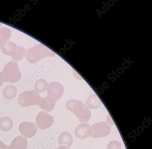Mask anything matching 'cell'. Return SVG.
I'll return each instance as SVG.
<instances>
[{
	"instance_id": "cell-1",
	"label": "cell",
	"mask_w": 152,
	"mask_h": 149,
	"mask_svg": "<svg viewBox=\"0 0 152 149\" xmlns=\"http://www.w3.org/2000/svg\"><path fill=\"white\" fill-rule=\"evenodd\" d=\"M68 110L73 113L78 117L79 121L82 123H86L90 121L91 113L89 107L81 101L69 100L65 104Z\"/></svg>"
},
{
	"instance_id": "cell-2",
	"label": "cell",
	"mask_w": 152,
	"mask_h": 149,
	"mask_svg": "<svg viewBox=\"0 0 152 149\" xmlns=\"http://www.w3.org/2000/svg\"><path fill=\"white\" fill-rule=\"evenodd\" d=\"M21 77L19 67L15 61H11L7 63L3 70L0 73V80L3 83H17L20 80Z\"/></svg>"
},
{
	"instance_id": "cell-3",
	"label": "cell",
	"mask_w": 152,
	"mask_h": 149,
	"mask_svg": "<svg viewBox=\"0 0 152 149\" xmlns=\"http://www.w3.org/2000/svg\"><path fill=\"white\" fill-rule=\"evenodd\" d=\"M54 53L44 45L39 44L29 49L26 51L27 60L31 63H35L47 57H51Z\"/></svg>"
},
{
	"instance_id": "cell-4",
	"label": "cell",
	"mask_w": 152,
	"mask_h": 149,
	"mask_svg": "<svg viewBox=\"0 0 152 149\" xmlns=\"http://www.w3.org/2000/svg\"><path fill=\"white\" fill-rule=\"evenodd\" d=\"M40 99L39 94L35 90L25 91L19 95L18 99V104L22 107H28L38 105Z\"/></svg>"
},
{
	"instance_id": "cell-5",
	"label": "cell",
	"mask_w": 152,
	"mask_h": 149,
	"mask_svg": "<svg viewBox=\"0 0 152 149\" xmlns=\"http://www.w3.org/2000/svg\"><path fill=\"white\" fill-rule=\"evenodd\" d=\"M47 99L53 103H56L63 94L64 89L62 85L58 82H52L48 85Z\"/></svg>"
},
{
	"instance_id": "cell-6",
	"label": "cell",
	"mask_w": 152,
	"mask_h": 149,
	"mask_svg": "<svg viewBox=\"0 0 152 149\" xmlns=\"http://www.w3.org/2000/svg\"><path fill=\"white\" fill-rule=\"evenodd\" d=\"M92 137H104L110 134L111 132V125L106 121H102L94 124L91 126Z\"/></svg>"
},
{
	"instance_id": "cell-7",
	"label": "cell",
	"mask_w": 152,
	"mask_h": 149,
	"mask_svg": "<svg viewBox=\"0 0 152 149\" xmlns=\"http://www.w3.org/2000/svg\"><path fill=\"white\" fill-rule=\"evenodd\" d=\"M54 120L50 115L45 111H41L36 118V124L39 129H45L50 127Z\"/></svg>"
},
{
	"instance_id": "cell-8",
	"label": "cell",
	"mask_w": 152,
	"mask_h": 149,
	"mask_svg": "<svg viewBox=\"0 0 152 149\" xmlns=\"http://www.w3.org/2000/svg\"><path fill=\"white\" fill-rule=\"evenodd\" d=\"M38 127L35 124L30 122H23L20 124L19 130L22 136L26 138H30L35 136Z\"/></svg>"
},
{
	"instance_id": "cell-9",
	"label": "cell",
	"mask_w": 152,
	"mask_h": 149,
	"mask_svg": "<svg viewBox=\"0 0 152 149\" xmlns=\"http://www.w3.org/2000/svg\"><path fill=\"white\" fill-rule=\"evenodd\" d=\"M75 136L80 139L87 138L92 133L91 126L89 124H79L75 130Z\"/></svg>"
},
{
	"instance_id": "cell-10",
	"label": "cell",
	"mask_w": 152,
	"mask_h": 149,
	"mask_svg": "<svg viewBox=\"0 0 152 149\" xmlns=\"http://www.w3.org/2000/svg\"><path fill=\"white\" fill-rule=\"evenodd\" d=\"M10 145L12 149H26L28 146V140L23 136L19 135L11 142Z\"/></svg>"
},
{
	"instance_id": "cell-11",
	"label": "cell",
	"mask_w": 152,
	"mask_h": 149,
	"mask_svg": "<svg viewBox=\"0 0 152 149\" xmlns=\"http://www.w3.org/2000/svg\"><path fill=\"white\" fill-rule=\"evenodd\" d=\"M73 142L72 134L69 132H64L60 134L58 139L59 145H65L66 147H70Z\"/></svg>"
},
{
	"instance_id": "cell-12",
	"label": "cell",
	"mask_w": 152,
	"mask_h": 149,
	"mask_svg": "<svg viewBox=\"0 0 152 149\" xmlns=\"http://www.w3.org/2000/svg\"><path fill=\"white\" fill-rule=\"evenodd\" d=\"M12 36L10 29L6 27L0 28V48L7 44Z\"/></svg>"
},
{
	"instance_id": "cell-13",
	"label": "cell",
	"mask_w": 152,
	"mask_h": 149,
	"mask_svg": "<svg viewBox=\"0 0 152 149\" xmlns=\"http://www.w3.org/2000/svg\"><path fill=\"white\" fill-rule=\"evenodd\" d=\"M17 89L15 86L13 85H9L6 86L3 91L2 94L5 99L7 100H12L17 96Z\"/></svg>"
},
{
	"instance_id": "cell-14",
	"label": "cell",
	"mask_w": 152,
	"mask_h": 149,
	"mask_svg": "<svg viewBox=\"0 0 152 149\" xmlns=\"http://www.w3.org/2000/svg\"><path fill=\"white\" fill-rule=\"evenodd\" d=\"M13 126V121L10 117L5 116L0 118V129L3 132H9Z\"/></svg>"
},
{
	"instance_id": "cell-15",
	"label": "cell",
	"mask_w": 152,
	"mask_h": 149,
	"mask_svg": "<svg viewBox=\"0 0 152 149\" xmlns=\"http://www.w3.org/2000/svg\"><path fill=\"white\" fill-rule=\"evenodd\" d=\"M38 106L43 110L49 112L52 111L54 109L56 106V103L50 102L47 99L46 97H41L40 101L38 104Z\"/></svg>"
},
{
	"instance_id": "cell-16",
	"label": "cell",
	"mask_w": 152,
	"mask_h": 149,
	"mask_svg": "<svg viewBox=\"0 0 152 149\" xmlns=\"http://www.w3.org/2000/svg\"><path fill=\"white\" fill-rule=\"evenodd\" d=\"M18 47V46L15 43L9 41L6 45L1 47V49L4 54L10 56L12 57L16 52Z\"/></svg>"
},
{
	"instance_id": "cell-17",
	"label": "cell",
	"mask_w": 152,
	"mask_h": 149,
	"mask_svg": "<svg viewBox=\"0 0 152 149\" xmlns=\"http://www.w3.org/2000/svg\"><path fill=\"white\" fill-rule=\"evenodd\" d=\"M86 104L89 109L94 110L99 108L102 102L98 97L96 95L94 94L91 95L87 99Z\"/></svg>"
},
{
	"instance_id": "cell-18",
	"label": "cell",
	"mask_w": 152,
	"mask_h": 149,
	"mask_svg": "<svg viewBox=\"0 0 152 149\" xmlns=\"http://www.w3.org/2000/svg\"><path fill=\"white\" fill-rule=\"evenodd\" d=\"M48 85L47 82L45 79H39L35 84L34 90L38 93L44 92L47 89Z\"/></svg>"
},
{
	"instance_id": "cell-19",
	"label": "cell",
	"mask_w": 152,
	"mask_h": 149,
	"mask_svg": "<svg viewBox=\"0 0 152 149\" xmlns=\"http://www.w3.org/2000/svg\"><path fill=\"white\" fill-rule=\"evenodd\" d=\"M26 50L24 47H18L16 52L12 57V59L15 61H19L21 60L23 58L25 57Z\"/></svg>"
},
{
	"instance_id": "cell-20",
	"label": "cell",
	"mask_w": 152,
	"mask_h": 149,
	"mask_svg": "<svg viewBox=\"0 0 152 149\" xmlns=\"http://www.w3.org/2000/svg\"><path fill=\"white\" fill-rule=\"evenodd\" d=\"M107 148L110 149H121V145L117 140L110 141L107 145Z\"/></svg>"
},
{
	"instance_id": "cell-21",
	"label": "cell",
	"mask_w": 152,
	"mask_h": 149,
	"mask_svg": "<svg viewBox=\"0 0 152 149\" xmlns=\"http://www.w3.org/2000/svg\"><path fill=\"white\" fill-rule=\"evenodd\" d=\"M0 149H12L10 145H6L1 140H0Z\"/></svg>"
},
{
	"instance_id": "cell-22",
	"label": "cell",
	"mask_w": 152,
	"mask_h": 149,
	"mask_svg": "<svg viewBox=\"0 0 152 149\" xmlns=\"http://www.w3.org/2000/svg\"><path fill=\"white\" fill-rule=\"evenodd\" d=\"M69 149V148H68V147H66V146H64V145H61V146H59V147H58L57 148H56V149Z\"/></svg>"
},
{
	"instance_id": "cell-23",
	"label": "cell",
	"mask_w": 152,
	"mask_h": 149,
	"mask_svg": "<svg viewBox=\"0 0 152 149\" xmlns=\"http://www.w3.org/2000/svg\"><path fill=\"white\" fill-rule=\"evenodd\" d=\"M3 84V82H1V81L0 80V87H1V86L2 84Z\"/></svg>"
},
{
	"instance_id": "cell-24",
	"label": "cell",
	"mask_w": 152,
	"mask_h": 149,
	"mask_svg": "<svg viewBox=\"0 0 152 149\" xmlns=\"http://www.w3.org/2000/svg\"><path fill=\"white\" fill-rule=\"evenodd\" d=\"M2 25V24L1 23H0V27Z\"/></svg>"
},
{
	"instance_id": "cell-25",
	"label": "cell",
	"mask_w": 152,
	"mask_h": 149,
	"mask_svg": "<svg viewBox=\"0 0 152 149\" xmlns=\"http://www.w3.org/2000/svg\"><path fill=\"white\" fill-rule=\"evenodd\" d=\"M108 149V148H107V149Z\"/></svg>"
}]
</instances>
